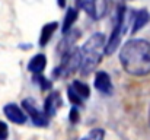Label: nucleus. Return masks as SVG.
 Masks as SVG:
<instances>
[{
	"mask_svg": "<svg viewBox=\"0 0 150 140\" xmlns=\"http://www.w3.org/2000/svg\"><path fill=\"white\" fill-rule=\"evenodd\" d=\"M120 61L125 73L131 76H146L150 73V43L133 38L121 47Z\"/></svg>",
	"mask_w": 150,
	"mask_h": 140,
	"instance_id": "obj_1",
	"label": "nucleus"
},
{
	"mask_svg": "<svg viewBox=\"0 0 150 140\" xmlns=\"http://www.w3.org/2000/svg\"><path fill=\"white\" fill-rule=\"evenodd\" d=\"M105 35L102 32H96L80 48V70L83 75H89L99 64L105 53Z\"/></svg>",
	"mask_w": 150,
	"mask_h": 140,
	"instance_id": "obj_2",
	"label": "nucleus"
},
{
	"mask_svg": "<svg viewBox=\"0 0 150 140\" xmlns=\"http://www.w3.org/2000/svg\"><path fill=\"white\" fill-rule=\"evenodd\" d=\"M131 23V16H128L127 13V7L124 4H120L118 9H117V16H115V25H114V29L111 32V38L109 41L105 44V54L106 55H111L121 43V38L122 35L125 34L127 31V26Z\"/></svg>",
	"mask_w": 150,
	"mask_h": 140,
	"instance_id": "obj_3",
	"label": "nucleus"
},
{
	"mask_svg": "<svg viewBox=\"0 0 150 140\" xmlns=\"http://www.w3.org/2000/svg\"><path fill=\"white\" fill-rule=\"evenodd\" d=\"M80 69V48L71 45L64 50L61 63L55 70V76H69Z\"/></svg>",
	"mask_w": 150,
	"mask_h": 140,
	"instance_id": "obj_4",
	"label": "nucleus"
},
{
	"mask_svg": "<svg viewBox=\"0 0 150 140\" xmlns=\"http://www.w3.org/2000/svg\"><path fill=\"white\" fill-rule=\"evenodd\" d=\"M76 4L79 9L85 10L88 16H91L95 21L103 18L108 9L106 0H76Z\"/></svg>",
	"mask_w": 150,
	"mask_h": 140,
	"instance_id": "obj_5",
	"label": "nucleus"
},
{
	"mask_svg": "<svg viewBox=\"0 0 150 140\" xmlns=\"http://www.w3.org/2000/svg\"><path fill=\"white\" fill-rule=\"evenodd\" d=\"M67 92H69L67 96H69L70 102H71L74 107L82 105V104L91 96L89 86H88L86 83H83V82H79V80H74V82L69 86Z\"/></svg>",
	"mask_w": 150,
	"mask_h": 140,
	"instance_id": "obj_6",
	"label": "nucleus"
},
{
	"mask_svg": "<svg viewBox=\"0 0 150 140\" xmlns=\"http://www.w3.org/2000/svg\"><path fill=\"white\" fill-rule=\"evenodd\" d=\"M22 105L25 108V111L28 112V115L31 117V120L34 121L35 126H40V127H45L48 126V121L50 118H47V115L44 114L42 109H40L35 104V101L32 98H26L22 101Z\"/></svg>",
	"mask_w": 150,
	"mask_h": 140,
	"instance_id": "obj_7",
	"label": "nucleus"
},
{
	"mask_svg": "<svg viewBox=\"0 0 150 140\" xmlns=\"http://www.w3.org/2000/svg\"><path fill=\"white\" fill-rule=\"evenodd\" d=\"M3 112H4V115L12 121V123H15V124H25L26 123V114L16 105V104H7V105H4V108H3Z\"/></svg>",
	"mask_w": 150,
	"mask_h": 140,
	"instance_id": "obj_8",
	"label": "nucleus"
},
{
	"mask_svg": "<svg viewBox=\"0 0 150 140\" xmlns=\"http://www.w3.org/2000/svg\"><path fill=\"white\" fill-rule=\"evenodd\" d=\"M95 88L98 89V92L103 93V95H112V82H111V77L106 72H102L99 70L95 76Z\"/></svg>",
	"mask_w": 150,
	"mask_h": 140,
	"instance_id": "obj_9",
	"label": "nucleus"
},
{
	"mask_svg": "<svg viewBox=\"0 0 150 140\" xmlns=\"http://www.w3.org/2000/svg\"><path fill=\"white\" fill-rule=\"evenodd\" d=\"M149 22H150V13L146 9H140V10L134 12V13L131 15V25H133L131 32H133V34L139 32V31H140L143 26H146Z\"/></svg>",
	"mask_w": 150,
	"mask_h": 140,
	"instance_id": "obj_10",
	"label": "nucleus"
},
{
	"mask_svg": "<svg viewBox=\"0 0 150 140\" xmlns=\"http://www.w3.org/2000/svg\"><path fill=\"white\" fill-rule=\"evenodd\" d=\"M63 101H61V96L58 92H52L51 95H48V98L45 99V104H44V114L47 115V118H51L52 115H55L57 109L61 107Z\"/></svg>",
	"mask_w": 150,
	"mask_h": 140,
	"instance_id": "obj_11",
	"label": "nucleus"
},
{
	"mask_svg": "<svg viewBox=\"0 0 150 140\" xmlns=\"http://www.w3.org/2000/svg\"><path fill=\"white\" fill-rule=\"evenodd\" d=\"M45 66H47V57L44 54H37L31 58V61L28 64V70L34 75H41L44 72Z\"/></svg>",
	"mask_w": 150,
	"mask_h": 140,
	"instance_id": "obj_12",
	"label": "nucleus"
},
{
	"mask_svg": "<svg viewBox=\"0 0 150 140\" xmlns=\"http://www.w3.org/2000/svg\"><path fill=\"white\" fill-rule=\"evenodd\" d=\"M77 19V10L73 9V7H69L67 12H66V18H64V23H63V34H67L70 32L73 23L76 22Z\"/></svg>",
	"mask_w": 150,
	"mask_h": 140,
	"instance_id": "obj_13",
	"label": "nucleus"
},
{
	"mask_svg": "<svg viewBox=\"0 0 150 140\" xmlns=\"http://www.w3.org/2000/svg\"><path fill=\"white\" fill-rule=\"evenodd\" d=\"M57 29V22H51L47 23L45 26H42V31H41V38H40V45L44 47L48 41L51 40V35L54 34V31Z\"/></svg>",
	"mask_w": 150,
	"mask_h": 140,
	"instance_id": "obj_14",
	"label": "nucleus"
},
{
	"mask_svg": "<svg viewBox=\"0 0 150 140\" xmlns=\"http://www.w3.org/2000/svg\"><path fill=\"white\" fill-rule=\"evenodd\" d=\"M103 137H105V131L102 129H93L80 140H103Z\"/></svg>",
	"mask_w": 150,
	"mask_h": 140,
	"instance_id": "obj_15",
	"label": "nucleus"
},
{
	"mask_svg": "<svg viewBox=\"0 0 150 140\" xmlns=\"http://www.w3.org/2000/svg\"><path fill=\"white\" fill-rule=\"evenodd\" d=\"M35 80H38V83H40V86H41L42 89H50L51 88V83L42 75H35Z\"/></svg>",
	"mask_w": 150,
	"mask_h": 140,
	"instance_id": "obj_16",
	"label": "nucleus"
},
{
	"mask_svg": "<svg viewBox=\"0 0 150 140\" xmlns=\"http://www.w3.org/2000/svg\"><path fill=\"white\" fill-rule=\"evenodd\" d=\"M7 134H9L7 126H6L3 121H0V140H6L7 139Z\"/></svg>",
	"mask_w": 150,
	"mask_h": 140,
	"instance_id": "obj_17",
	"label": "nucleus"
},
{
	"mask_svg": "<svg viewBox=\"0 0 150 140\" xmlns=\"http://www.w3.org/2000/svg\"><path fill=\"white\" fill-rule=\"evenodd\" d=\"M70 121H71V123H76V121H79V112H77V107H73V108H71V112H70Z\"/></svg>",
	"mask_w": 150,
	"mask_h": 140,
	"instance_id": "obj_18",
	"label": "nucleus"
},
{
	"mask_svg": "<svg viewBox=\"0 0 150 140\" xmlns=\"http://www.w3.org/2000/svg\"><path fill=\"white\" fill-rule=\"evenodd\" d=\"M58 6L60 7H64V0H58Z\"/></svg>",
	"mask_w": 150,
	"mask_h": 140,
	"instance_id": "obj_19",
	"label": "nucleus"
},
{
	"mask_svg": "<svg viewBox=\"0 0 150 140\" xmlns=\"http://www.w3.org/2000/svg\"><path fill=\"white\" fill-rule=\"evenodd\" d=\"M149 120H150V111H149Z\"/></svg>",
	"mask_w": 150,
	"mask_h": 140,
	"instance_id": "obj_20",
	"label": "nucleus"
}]
</instances>
